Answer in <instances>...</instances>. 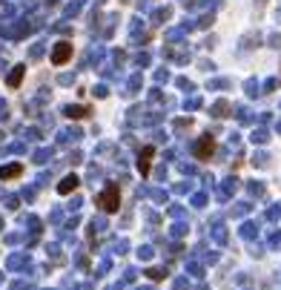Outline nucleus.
Masks as SVG:
<instances>
[{"label":"nucleus","mask_w":281,"mask_h":290,"mask_svg":"<svg viewBox=\"0 0 281 290\" xmlns=\"http://www.w3.org/2000/svg\"><path fill=\"white\" fill-rule=\"evenodd\" d=\"M118 201H121V193H118V187H106L104 193L98 196V207H104L106 213H115L118 210Z\"/></svg>","instance_id":"nucleus-1"},{"label":"nucleus","mask_w":281,"mask_h":290,"mask_svg":"<svg viewBox=\"0 0 281 290\" xmlns=\"http://www.w3.org/2000/svg\"><path fill=\"white\" fill-rule=\"evenodd\" d=\"M69 58H72V43H66V40L52 49V63H58L60 66V63H66Z\"/></svg>","instance_id":"nucleus-2"},{"label":"nucleus","mask_w":281,"mask_h":290,"mask_svg":"<svg viewBox=\"0 0 281 290\" xmlns=\"http://www.w3.org/2000/svg\"><path fill=\"white\" fill-rule=\"evenodd\" d=\"M152 155H155V147H143V155H140V161H138L140 175H149V158Z\"/></svg>","instance_id":"nucleus-3"},{"label":"nucleus","mask_w":281,"mask_h":290,"mask_svg":"<svg viewBox=\"0 0 281 290\" xmlns=\"http://www.w3.org/2000/svg\"><path fill=\"white\" fill-rule=\"evenodd\" d=\"M212 150H215V141H212V138H204L198 147H195V155H198V158H207V155H212Z\"/></svg>","instance_id":"nucleus-4"},{"label":"nucleus","mask_w":281,"mask_h":290,"mask_svg":"<svg viewBox=\"0 0 281 290\" xmlns=\"http://www.w3.org/2000/svg\"><path fill=\"white\" fill-rule=\"evenodd\" d=\"M75 187H78V178H75V175H69V178H63V181L58 184V193H63V196H66V193H72Z\"/></svg>","instance_id":"nucleus-5"},{"label":"nucleus","mask_w":281,"mask_h":290,"mask_svg":"<svg viewBox=\"0 0 281 290\" xmlns=\"http://www.w3.org/2000/svg\"><path fill=\"white\" fill-rule=\"evenodd\" d=\"M23 173V167L20 164H12V167H3L0 170V178H14V175H20Z\"/></svg>","instance_id":"nucleus-6"},{"label":"nucleus","mask_w":281,"mask_h":290,"mask_svg":"<svg viewBox=\"0 0 281 290\" xmlns=\"http://www.w3.org/2000/svg\"><path fill=\"white\" fill-rule=\"evenodd\" d=\"M23 66H14V72L12 75H9V86H17V83H20V78H23Z\"/></svg>","instance_id":"nucleus-7"},{"label":"nucleus","mask_w":281,"mask_h":290,"mask_svg":"<svg viewBox=\"0 0 281 290\" xmlns=\"http://www.w3.org/2000/svg\"><path fill=\"white\" fill-rule=\"evenodd\" d=\"M69 115L72 118H83V115H86V109H83V106H78V109H69Z\"/></svg>","instance_id":"nucleus-8"}]
</instances>
